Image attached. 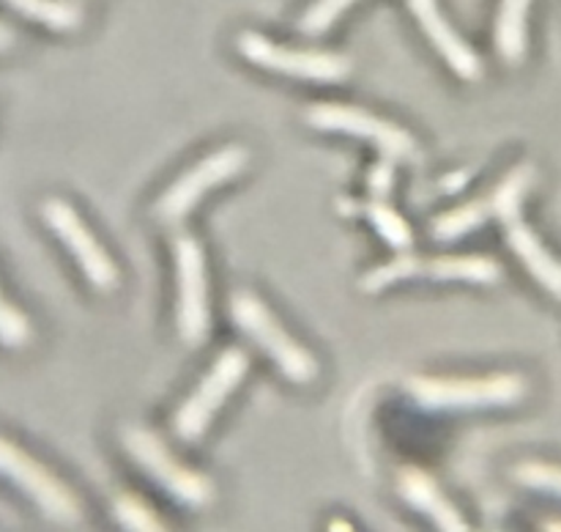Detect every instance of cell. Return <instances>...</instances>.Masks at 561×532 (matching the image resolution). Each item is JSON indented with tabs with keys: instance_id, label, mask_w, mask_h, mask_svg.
Masks as SVG:
<instances>
[{
	"instance_id": "obj_1",
	"label": "cell",
	"mask_w": 561,
	"mask_h": 532,
	"mask_svg": "<svg viewBox=\"0 0 561 532\" xmlns=\"http://www.w3.org/2000/svg\"><path fill=\"white\" fill-rule=\"evenodd\" d=\"M230 318L252 343L266 351L268 360L283 371L288 382L301 384V387L316 382L321 373L318 360L299 340L290 338L288 329L277 321V316L268 310L261 296H255L252 291H239L230 296Z\"/></svg>"
},
{
	"instance_id": "obj_2",
	"label": "cell",
	"mask_w": 561,
	"mask_h": 532,
	"mask_svg": "<svg viewBox=\"0 0 561 532\" xmlns=\"http://www.w3.org/2000/svg\"><path fill=\"white\" fill-rule=\"evenodd\" d=\"M405 393L427 411L493 409L520 404L529 395V382L520 373H491L474 378L414 376L405 382Z\"/></svg>"
},
{
	"instance_id": "obj_3",
	"label": "cell",
	"mask_w": 561,
	"mask_h": 532,
	"mask_svg": "<svg viewBox=\"0 0 561 532\" xmlns=\"http://www.w3.org/2000/svg\"><path fill=\"white\" fill-rule=\"evenodd\" d=\"M121 439H124L126 453L137 461V466H140L146 475H151L170 497L190 505V508H206V505L211 502L214 483L208 480L206 475H201V472L181 464V461L170 453L168 444L159 439V433L140 426H129L124 428Z\"/></svg>"
},
{
	"instance_id": "obj_4",
	"label": "cell",
	"mask_w": 561,
	"mask_h": 532,
	"mask_svg": "<svg viewBox=\"0 0 561 532\" xmlns=\"http://www.w3.org/2000/svg\"><path fill=\"white\" fill-rule=\"evenodd\" d=\"M0 477L14 483L27 499H33L47 519L60 521V524L80 521L82 508L75 491L58 475H53L42 461H36L5 437H0Z\"/></svg>"
},
{
	"instance_id": "obj_5",
	"label": "cell",
	"mask_w": 561,
	"mask_h": 532,
	"mask_svg": "<svg viewBox=\"0 0 561 532\" xmlns=\"http://www.w3.org/2000/svg\"><path fill=\"white\" fill-rule=\"evenodd\" d=\"M247 165H250V151H247L244 146H222L219 151L208 154V157H203L195 168L181 173L179 179L162 192V197H159L157 206H153V217H157L164 228H175V225H181V219L201 203V197L206 195L208 190L230 181L236 173H241Z\"/></svg>"
},
{
	"instance_id": "obj_6",
	"label": "cell",
	"mask_w": 561,
	"mask_h": 532,
	"mask_svg": "<svg viewBox=\"0 0 561 532\" xmlns=\"http://www.w3.org/2000/svg\"><path fill=\"white\" fill-rule=\"evenodd\" d=\"M247 371H250V356L241 349H225L217 356L203 382L192 389L190 398L179 406L173 417V431L181 442H197L211 426L214 415L222 409L228 395L244 382Z\"/></svg>"
},
{
	"instance_id": "obj_7",
	"label": "cell",
	"mask_w": 561,
	"mask_h": 532,
	"mask_svg": "<svg viewBox=\"0 0 561 532\" xmlns=\"http://www.w3.org/2000/svg\"><path fill=\"white\" fill-rule=\"evenodd\" d=\"M305 121L321 132H343V135L376 143L381 157L392 159V162H416L420 159V146L403 126L378 118L376 113H367V110L354 107V104H312L305 113Z\"/></svg>"
},
{
	"instance_id": "obj_8",
	"label": "cell",
	"mask_w": 561,
	"mask_h": 532,
	"mask_svg": "<svg viewBox=\"0 0 561 532\" xmlns=\"http://www.w3.org/2000/svg\"><path fill=\"white\" fill-rule=\"evenodd\" d=\"M537 181V168L531 162L518 165L507 173V179L485 197H477L469 201L466 206L453 208V212L442 214V217L433 219L431 236L438 241H455L460 236L471 234V230L482 228L491 217L496 219H510L513 214H520L524 206V197L529 195V190Z\"/></svg>"
},
{
	"instance_id": "obj_9",
	"label": "cell",
	"mask_w": 561,
	"mask_h": 532,
	"mask_svg": "<svg viewBox=\"0 0 561 532\" xmlns=\"http://www.w3.org/2000/svg\"><path fill=\"white\" fill-rule=\"evenodd\" d=\"M409 278H436V280H469V283L491 285L504 278L502 267L488 256H400L394 261L381 263L362 278V291L378 294L392 283Z\"/></svg>"
},
{
	"instance_id": "obj_10",
	"label": "cell",
	"mask_w": 561,
	"mask_h": 532,
	"mask_svg": "<svg viewBox=\"0 0 561 532\" xmlns=\"http://www.w3.org/2000/svg\"><path fill=\"white\" fill-rule=\"evenodd\" d=\"M236 47L250 64L274 75L299 77L312 82H340L351 75V58L337 53H318V49H294L274 44L272 38L255 31H244L236 38Z\"/></svg>"
},
{
	"instance_id": "obj_11",
	"label": "cell",
	"mask_w": 561,
	"mask_h": 532,
	"mask_svg": "<svg viewBox=\"0 0 561 532\" xmlns=\"http://www.w3.org/2000/svg\"><path fill=\"white\" fill-rule=\"evenodd\" d=\"M175 280H179V307L175 324L186 346H203L211 329V305H208L206 258L201 241L192 234L175 236Z\"/></svg>"
},
{
	"instance_id": "obj_12",
	"label": "cell",
	"mask_w": 561,
	"mask_h": 532,
	"mask_svg": "<svg viewBox=\"0 0 561 532\" xmlns=\"http://www.w3.org/2000/svg\"><path fill=\"white\" fill-rule=\"evenodd\" d=\"M42 217L47 223V228L58 236L66 245V250L75 256V261L80 263L82 274L88 278V283L93 285L102 294H113L118 288V267L110 258V252L99 245L96 236L91 234L82 217L77 214V208L71 206L64 197H47L42 203Z\"/></svg>"
},
{
	"instance_id": "obj_13",
	"label": "cell",
	"mask_w": 561,
	"mask_h": 532,
	"mask_svg": "<svg viewBox=\"0 0 561 532\" xmlns=\"http://www.w3.org/2000/svg\"><path fill=\"white\" fill-rule=\"evenodd\" d=\"M411 14L416 16V22L422 25L425 36L431 38L433 47L442 53V58L447 60L449 69L455 71L463 80H480L482 77V58L469 47L463 36L449 25V20L444 16V11L438 9L436 0H409Z\"/></svg>"
},
{
	"instance_id": "obj_14",
	"label": "cell",
	"mask_w": 561,
	"mask_h": 532,
	"mask_svg": "<svg viewBox=\"0 0 561 532\" xmlns=\"http://www.w3.org/2000/svg\"><path fill=\"white\" fill-rule=\"evenodd\" d=\"M398 491L405 502L436 524L438 532H474L469 521L460 516V510L449 502L447 494L438 488V483L425 469L409 466L398 475Z\"/></svg>"
},
{
	"instance_id": "obj_15",
	"label": "cell",
	"mask_w": 561,
	"mask_h": 532,
	"mask_svg": "<svg viewBox=\"0 0 561 532\" xmlns=\"http://www.w3.org/2000/svg\"><path fill=\"white\" fill-rule=\"evenodd\" d=\"M504 236H507L510 250L518 256L526 272L557 299H561V261L540 241V236L520 219V214H513L504 219Z\"/></svg>"
},
{
	"instance_id": "obj_16",
	"label": "cell",
	"mask_w": 561,
	"mask_h": 532,
	"mask_svg": "<svg viewBox=\"0 0 561 532\" xmlns=\"http://www.w3.org/2000/svg\"><path fill=\"white\" fill-rule=\"evenodd\" d=\"M529 9L531 0H502L496 14V53L507 64H520L529 47Z\"/></svg>"
},
{
	"instance_id": "obj_17",
	"label": "cell",
	"mask_w": 561,
	"mask_h": 532,
	"mask_svg": "<svg viewBox=\"0 0 561 532\" xmlns=\"http://www.w3.org/2000/svg\"><path fill=\"white\" fill-rule=\"evenodd\" d=\"M9 9L20 11L27 20L42 22L44 27L58 33H71L82 25L85 11L75 0H0Z\"/></svg>"
},
{
	"instance_id": "obj_18",
	"label": "cell",
	"mask_w": 561,
	"mask_h": 532,
	"mask_svg": "<svg viewBox=\"0 0 561 532\" xmlns=\"http://www.w3.org/2000/svg\"><path fill=\"white\" fill-rule=\"evenodd\" d=\"M365 214L370 217L373 228L378 230V236H381L389 247H394V250H403V252L414 247V230H411V225L405 223L398 212H394L392 203L370 197V201L365 203Z\"/></svg>"
},
{
	"instance_id": "obj_19",
	"label": "cell",
	"mask_w": 561,
	"mask_h": 532,
	"mask_svg": "<svg viewBox=\"0 0 561 532\" xmlns=\"http://www.w3.org/2000/svg\"><path fill=\"white\" fill-rule=\"evenodd\" d=\"M113 516L124 532H170L157 510L135 494H118L113 499Z\"/></svg>"
},
{
	"instance_id": "obj_20",
	"label": "cell",
	"mask_w": 561,
	"mask_h": 532,
	"mask_svg": "<svg viewBox=\"0 0 561 532\" xmlns=\"http://www.w3.org/2000/svg\"><path fill=\"white\" fill-rule=\"evenodd\" d=\"M33 340V324L27 321L25 313L11 305L0 291V346L5 349H25Z\"/></svg>"
},
{
	"instance_id": "obj_21",
	"label": "cell",
	"mask_w": 561,
	"mask_h": 532,
	"mask_svg": "<svg viewBox=\"0 0 561 532\" xmlns=\"http://www.w3.org/2000/svg\"><path fill=\"white\" fill-rule=\"evenodd\" d=\"M354 3L356 0H316V3L299 16L301 33H307V36H321V33H327Z\"/></svg>"
},
{
	"instance_id": "obj_22",
	"label": "cell",
	"mask_w": 561,
	"mask_h": 532,
	"mask_svg": "<svg viewBox=\"0 0 561 532\" xmlns=\"http://www.w3.org/2000/svg\"><path fill=\"white\" fill-rule=\"evenodd\" d=\"M515 480L524 483V486L535 488V491L553 494L561 497V466L546 464V461H524L513 469Z\"/></svg>"
},
{
	"instance_id": "obj_23",
	"label": "cell",
	"mask_w": 561,
	"mask_h": 532,
	"mask_svg": "<svg viewBox=\"0 0 561 532\" xmlns=\"http://www.w3.org/2000/svg\"><path fill=\"white\" fill-rule=\"evenodd\" d=\"M367 186H370V197L376 201H389V192L394 186V162L392 159H378L367 173Z\"/></svg>"
},
{
	"instance_id": "obj_24",
	"label": "cell",
	"mask_w": 561,
	"mask_h": 532,
	"mask_svg": "<svg viewBox=\"0 0 561 532\" xmlns=\"http://www.w3.org/2000/svg\"><path fill=\"white\" fill-rule=\"evenodd\" d=\"M14 31H11L9 25H5V22H0V53H3V49H9L11 44H14Z\"/></svg>"
},
{
	"instance_id": "obj_25",
	"label": "cell",
	"mask_w": 561,
	"mask_h": 532,
	"mask_svg": "<svg viewBox=\"0 0 561 532\" xmlns=\"http://www.w3.org/2000/svg\"><path fill=\"white\" fill-rule=\"evenodd\" d=\"M327 532H356V530H354V524H351V521L332 519V521H329V530Z\"/></svg>"
},
{
	"instance_id": "obj_26",
	"label": "cell",
	"mask_w": 561,
	"mask_h": 532,
	"mask_svg": "<svg viewBox=\"0 0 561 532\" xmlns=\"http://www.w3.org/2000/svg\"><path fill=\"white\" fill-rule=\"evenodd\" d=\"M447 184H444V186H447V190L449 192H453V190H460V186H463L466 184V181H469V173H458V176H447Z\"/></svg>"
},
{
	"instance_id": "obj_27",
	"label": "cell",
	"mask_w": 561,
	"mask_h": 532,
	"mask_svg": "<svg viewBox=\"0 0 561 532\" xmlns=\"http://www.w3.org/2000/svg\"><path fill=\"white\" fill-rule=\"evenodd\" d=\"M546 532H561V519H553L546 524Z\"/></svg>"
}]
</instances>
